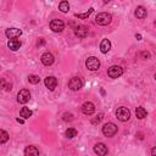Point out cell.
I'll return each instance as SVG.
<instances>
[{"label":"cell","instance_id":"21","mask_svg":"<svg viewBox=\"0 0 156 156\" xmlns=\"http://www.w3.org/2000/svg\"><path fill=\"white\" fill-rule=\"evenodd\" d=\"M9 140V133L4 129H0V144H4Z\"/></svg>","mask_w":156,"mask_h":156},{"label":"cell","instance_id":"27","mask_svg":"<svg viewBox=\"0 0 156 156\" xmlns=\"http://www.w3.org/2000/svg\"><path fill=\"white\" fill-rule=\"evenodd\" d=\"M103 118H104V113H99L95 118L91 120V123H93V125H99V123L103 121Z\"/></svg>","mask_w":156,"mask_h":156},{"label":"cell","instance_id":"25","mask_svg":"<svg viewBox=\"0 0 156 156\" xmlns=\"http://www.w3.org/2000/svg\"><path fill=\"white\" fill-rule=\"evenodd\" d=\"M76 135H77V131L75 129V128H68V129L66 131V137H67L68 139L75 138Z\"/></svg>","mask_w":156,"mask_h":156},{"label":"cell","instance_id":"5","mask_svg":"<svg viewBox=\"0 0 156 156\" xmlns=\"http://www.w3.org/2000/svg\"><path fill=\"white\" fill-rule=\"evenodd\" d=\"M50 28H51L53 32H55V33H60V32L63 31V28H65V23H63L62 20H53L51 22H50Z\"/></svg>","mask_w":156,"mask_h":156},{"label":"cell","instance_id":"18","mask_svg":"<svg viewBox=\"0 0 156 156\" xmlns=\"http://www.w3.org/2000/svg\"><path fill=\"white\" fill-rule=\"evenodd\" d=\"M146 10L143 7V6H139V7H137V10H135V17L137 18H139V20H143V18L146 17Z\"/></svg>","mask_w":156,"mask_h":156},{"label":"cell","instance_id":"28","mask_svg":"<svg viewBox=\"0 0 156 156\" xmlns=\"http://www.w3.org/2000/svg\"><path fill=\"white\" fill-rule=\"evenodd\" d=\"M73 120V115L72 113H63V121H72Z\"/></svg>","mask_w":156,"mask_h":156},{"label":"cell","instance_id":"12","mask_svg":"<svg viewBox=\"0 0 156 156\" xmlns=\"http://www.w3.org/2000/svg\"><path fill=\"white\" fill-rule=\"evenodd\" d=\"M5 34L9 39H15L22 34V31L18 29V28H9L5 31Z\"/></svg>","mask_w":156,"mask_h":156},{"label":"cell","instance_id":"32","mask_svg":"<svg viewBox=\"0 0 156 156\" xmlns=\"http://www.w3.org/2000/svg\"><path fill=\"white\" fill-rule=\"evenodd\" d=\"M135 37H137V38H138V40H140V39H141V35H140V34H137Z\"/></svg>","mask_w":156,"mask_h":156},{"label":"cell","instance_id":"24","mask_svg":"<svg viewBox=\"0 0 156 156\" xmlns=\"http://www.w3.org/2000/svg\"><path fill=\"white\" fill-rule=\"evenodd\" d=\"M93 11H94V9H93V7H90L87 12H84V13H76L75 16H76L77 18H82V20H84V18H88V17L90 16V13L93 12Z\"/></svg>","mask_w":156,"mask_h":156},{"label":"cell","instance_id":"16","mask_svg":"<svg viewBox=\"0 0 156 156\" xmlns=\"http://www.w3.org/2000/svg\"><path fill=\"white\" fill-rule=\"evenodd\" d=\"M7 47L10 48L12 51H16V50H18L21 48V42L20 40H17V39H10L9 40V43H7Z\"/></svg>","mask_w":156,"mask_h":156},{"label":"cell","instance_id":"15","mask_svg":"<svg viewBox=\"0 0 156 156\" xmlns=\"http://www.w3.org/2000/svg\"><path fill=\"white\" fill-rule=\"evenodd\" d=\"M25 155L26 156H39V150L37 146H27V148L25 149Z\"/></svg>","mask_w":156,"mask_h":156},{"label":"cell","instance_id":"30","mask_svg":"<svg viewBox=\"0 0 156 156\" xmlns=\"http://www.w3.org/2000/svg\"><path fill=\"white\" fill-rule=\"evenodd\" d=\"M151 156H156V149L155 148L151 149Z\"/></svg>","mask_w":156,"mask_h":156},{"label":"cell","instance_id":"1","mask_svg":"<svg viewBox=\"0 0 156 156\" xmlns=\"http://www.w3.org/2000/svg\"><path fill=\"white\" fill-rule=\"evenodd\" d=\"M111 20H112V16L107 12H100L95 17V22L99 26H106L111 22Z\"/></svg>","mask_w":156,"mask_h":156},{"label":"cell","instance_id":"8","mask_svg":"<svg viewBox=\"0 0 156 156\" xmlns=\"http://www.w3.org/2000/svg\"><path fill=\"white\" fill-rule=\"evenodd\" d=\"M122 73H123V70L120 66H111L107 70V75L111 78H118L120 76H122Z\"/></svg>","mask_w":156,"mask_h":156},{"label":"cell","instance_id":"20","mask_svg":"<svg viewBox=\"0 0 156 156\" xmlns=\"http://www.w3.org/2000/svg\"><path fill=\"white\" fill-rule=\"evenodd\" d=\"M135 115H137V117H138L139 120H143V118L146 117V110L144 107H137Z\"/></svg>","mask_w":156,"mask_h":156},{"label":"cell","instance_id":"29","mask_svg":"<svg viewBox=\"0 0 156 156\" xmlns=\"http://www.w3.org/2000/svg\"><path fill=\"white\" fill-rule=\"evenodd\" d=\"M141 57H143L144 60H149V59H150V53L143 51V53H141Z\"/></svg>","mask_w":156,"mask_h":156},{"label":"cell","instance_id":"23","mask_svg":"<svg viewBox=\"0 0 156 156\" xmlns=\"http://www.w3.org/2000/svg\"><path fill=\"white\" fill-rule=\"evenodd\" d=\"M59 10H60L61 12H67L68 10H70V4H68L67 1H61L60 4H59Z\"/></svg>","mask_w":156,"mask_h":156},{"label":"cell","instance_id":"6","mask_svg":"<svg viewBox=\"0 0 156 156\" xmlns=\"http://www.w3.org/2000/svg\"><path fill=\"white\" fill-rule=\"evenodd\" d=\"M29 99H31V93H29V90L22 89V90L18 91V94H17V101L20 103V104H26V103H28Z\"/></svg>","mask_w":156,"mask_h":156},{"label":"cell","instance_id":"9","mask_svg":"<svg viewBox=\"0 0 156 156\" xmlns=\"http://www.w3.org/2000/svg\"><path fill=\"white\" fill-rule=\"evenodd\" d=\"M94 153L98 156H105V155H107L109 149L104 143H98L94 146Z\"/></svg>","mask_w":156,"mask_h":156},{"label":"cell","instance_id":"14","mask_svg":"<svg viewBox=\"0 0 156 156\" xmlns=\"http://www.w3.org/2000/svg\"><path fill=\"white\" fill-rule=\"evenodd\" d=\"M75 34L78 38H85L88 35V28L85 26H78L75 29Z\"/></svg>","mask_w":156,"mask_h":156},{"label":"cell","instance_id":"3","mask_svg":"<svg viewBox=\"0 0 156 156\" xmlns=\"http://www.w3.org/2000/svg\"><path fill=\"white\" fill-rule=\"evenodd\" d=\"M85 67L88 68L89 71H98L99 67H100V61H99V59L95 57V56H90V57H88V59H87V61H85Z\"/></svg>","mask_w":156,"mask_h":156},{"label":"cell","instance_id":"26","mask_svg":"<svg viewBox=\"0 0 156 156\" xmlns=\"http://www.w3.org/2000/svg\"><path fill=\"white\" fill-rule=\"evenodd\" d=\"M28 82H29V83H32V84H38L40 82V78H39V76H37V75H31L28 77Z\"/></svg>","mask_w":156,"mask_h":156},{"label":"cell","instance_id":"11","mask_svg":"<svg viewBox=\"0 0 156 156\" xmlns=\"http://www.w3.org/2000/svg\"><path fill=\"white\" fill-rule=\"evenodd\" d=\"M44 83H45V87L49 89V90H54L55 88H56V85H57V79L55 77H47L45 78V81H44Z\"/></svg>","mask_w":156,"mask_h":156},{"label":"cell","instance_id":"10","mask_svg":"<svg viewBox=\"0 0 156 156\" xmlns=\"http://www.w3.org/2000/svg\"><path fill=\"white\" fill-rule=\"evenodd\" d=\"M82 111H83L84 115H87V116H90V115H93L95 112V106L93 103L90 101H87L83 104V106H82Z\"/></svg>","mask_w":156,"mask_h":156},{"label":"cell","instance_id":"22","mask_svg":"<svg viewBox=\"0 0 156 156\" xmlns=\"http://www.w3.org/2000/svg\"><path fill=\"white\" fill-rule=\"evenodd\" d=\"M0 88L9 91V90L12 89V85H11V83H7L5 79H0Z\"/></svg>","mask_w":156,"mask_h":156},{"label":"cell","instance_id":"7","mask_svg":"<svg viewBox=\"0 0 156 156\" xmlns=\"http://www.w3.org/2000/svg\"><path fill=\"white\" fill-rule=\"evenodd\" d=\"M82 87H83V83H82V81L79 79L78 77H73L70 79V82H68V88H70L71 90H79Z\"/></svg>","mask_w":156,"mask_h":156},{"label":"cell","instance_id":"19","mask_svg":"<svg viewBox=\"0 0 156 156\" xmlns=\"http://www.w3.org/2000/svg\"><path fill=\"white\" fill-rule=\"evenodd\" d=\"M20 115H21V117L23 118V120H26V118H29L32 116V111L28 107H22L21 111H20Z\"/></svg>","mask_w":156,"mask_h":156},{"label":"cell","instance_id":"17","mask_svg":"<svg viewBox=\"0 0 156 156\" xmlns=\"http://www.w3.org/2000/svg\"><path fill=\"white\" fill-rule=\"evenodd\" d=\"M110 49H111V42H110L109 39H104L101 44H100V50H101V53L106 54L110 51Z\"/></svg>","mask_w":156,"mask_h":156},{"label":"cell","instance_id":"31","mask_svg":"<svg viewBox=\"0 0 156 156\" xmlns=\"http://www.w3.org/2000/svg\"><path fill=\"white\" fill-rule=\"evenodd\" d=\"M17 122H20V123H25V120H23V118H17Z\"/></svg>","mask_w":156,"mask_h":156},{"label":"cell","instance_id":"2","mask_svg":"<svg viewBox=\"0 0 156 156\" xmlns=\"http://www.w3.org/2000/svg\"><path fill=\"white\" fill-rule=\"evenodd\" d=\"M116 117L120 120L121 122H127L131 118V111L127 107H118L116 111Z\"/></svg>","mask_w":156,"mask_h":156},{"label":"cell","instance_id":"4","mask_svg":"<svg viewBox=\"0 0 156 156\" xmlns=\"http://www.w3.org/2000/svg\"><path fill=\"white\" fill-rule=\"evenodd\" d=\"M117 133V126L115 125V123H111V122H109L106 123V125H104L103 127V134L105 137H113L115 134Z\"/></svg>","mask_w":156,"mask_h":156},{"label":"cell","instance_id":"13","mask_svg":"<svg viewBox=\"0 0 156 156\" xmlns=\"http://www.w3.org/2000/svg\"><path fill=\"white\" fill-rule=\"evenodd\" d=\"M42 62H43V65H45V66H50V65H53L54 63V56H53V54L51 53H44L43 55H42Z\"/></svg>","mask_w":156,"mask_h":156}]
</instances>
